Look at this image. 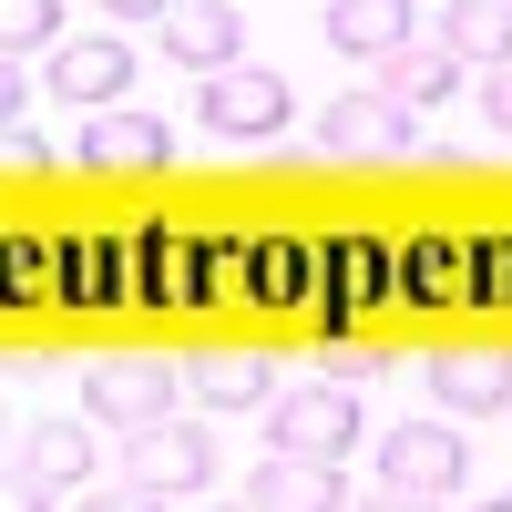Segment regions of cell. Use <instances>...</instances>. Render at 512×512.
I'll return each mask as SVG.
<instances>
[{
    "instance_id": "4fadbf2b",
    "label": "cell",
    "mask_w": 512,
    "mask_h": 512,
    "mask_svg": "<svg viewBox=\"0 0 512 512\" xmlns=\"http://www.w3.org/2000/svg\"><path fill=\"white\" fill-rule=\"evenodd\" d=\"M441 52L451 62H472V72H492V62H512V0H441Z\"/></svg>"
},
{
    "instance_id": "ffe728a7",
    "label": "cell",
    "mask_w": 512,
    "mask_h": 512,
    "mask_svg": "<svg viewBox=\"0 0 512 512\" xmlns=\"http://www.w3.org/2000/svg\"><path fill=\"white\" fill-rule=\"evenodd\" d=\"M0 154H11V175H41V134H31V113L0 123Z\"/></svg>"
},
{
    "instance_id": "5b68a950",
    "label": "cell",
    "mask_w": 512,
    "mask_h": 512,
    "mask_svg": "<svg viewBox=\"0 0 512 512\" xmlns=\"http://www.w3.org/2000/svg\"><path fill=\"white\" fill-rule=\"evenodd\" d=\"M461 472H472V441L451 431V420H400L390 441H379V482L390 492H461Z\"/></svg>"
},
{
    "instance_id": "7a4b0ae2",
    "label": "cell",
    "mask_w": 512,
    "mask_h": 512,
    "mask_svg": "<svg viewBox=\"0 0 512 512\" xmlns=\"http://www.w3.org/2000/svg\"><path fill=\"white\" fill-rule=\"evenodd\" d=\"M267 451H308V461H349L359 451V400L338 379H308V390L267 400Z\"/></svg>"
},
{
    "instance_id": "603a6c76",
    "label": "cell",
    "mask_w": 512,
    "mask_h": 512,
    "mask_svg": "<svg viewBox=\"0 0 512 512\" xmlns=\"http://www.w3.org/2000/svg\"><path fill=\"white\" fill-rule=\"evenodd\" d=\"M359 512H441L431 492H390V482H379V502H359Z\"/></svg>"
},
{
    "instance_id": "484cf974",
    "label": "cell",
    "mask_w": 512,
    "mask_h": 512,
    "mask_svg": "<svg viewBox=\"0 0 512 512\" xmlns=\"http://www.w3.org/2000/svg\"><path fill=\"white\" fill-rule=\"evenodd\" d=\"M216 512H267V502H216Z\"/></svg>"
},
{
    "instance_id": "cb8c5ba5",
    "label": "cell",
    "mask_w": 512,
    "mask_h": 512,
    "mask_svg": "<svg viewBox=\"0 0 512 512\" xmlns=\"http://www.w3.org/2000/svg\"><path fill=\"white\" fill-rule=\"evenodd\" d=\"M11 512H62V492H41V482H11Z\"/></svg>"
},
{
    "instance_id": "4316f807",
    "label": "cell",
    "mask_w": 512,
    "mask_h": 512,
    "mask_svg": "<svg viewBox=\"0 0 512 512\" xmlns=\"http://www.w3.org/2000/svg\"><path fill=\"white\" fill-rule=\"evenodd\" d=\"M482 512H512V492H502V502H482Z\"/></svg>"
},
{
    "instance_id": "d6986e66",
    "label": "cell",
    "mask_w": 512,
    "mask_h": 512,
    "mask_svg": "<svg viewBox=\"0 0 512 512\" xmlns=\"http://www.w3.org/2000/svg\"><path fill=\"white\" fill-rule=\"evenodd\" d=\"M451 287H461L451 246H441V236H420V246H410V297H451Z\"/></svg>"
},
{
    "instance_id": "5bb4252c",
    "label": "cell",
    "mask_w": 512,
    "mask_h": 512,
    "mask_svg": "<svg viewBox=\"0 0 512 512\" xmlns=\"http://www.w3.org/2000/svg\"><path fill=\"white\" fill-rule=\"evenodd\" d=\"M21 482H41V492H82V482H93V431H82V420H31Z\"/></svg>"
},
{
    "instance_id": "44dd1931",
    "label": "cell",
    "mask_w": 512,
    "mask_h": 512,
    "mask_svg": "<svg viewBox=\"0 0 512 512\" xmlns=\"http://www.w3.org/2000/svg\"><path fill=\"white\" fill-rule=\"evenodd\" d=\"M72 512H175V492H144V482H123L113 502H72Z\"/></svg>"
},
{
    "instance_id": "9c48e42d",
    "label": "cell",
    "mask_w": 512,
    "mask_h": 512,
    "mask_svg": "<svg viewBox=\"0 0 512 512\" xmlns=\"http://www.w3.org/2000/svg\"><path fill=\"white\" fill-rule=\"evenodd\" d=\"M52 93L82 103V113H113V93H134V41H123V31L62 41V52H52Z\"/></svg>"
},
{
    "instance_id": "7c38bea8",
    "label": "cell",
    "mask_w": 512,
    "mask_h": 512,
    "mask_svg": "<svg viewBox=\"0 0 512 512\" xmlns=\"http://www.w3.org/2000/svg\"><path fill=\"white\" fill-rule=\"evenodd\" d=\"M328 41H338V52H349V62H390V52H410V41H420V21H410V0H328Z\"/></svg>"
},
{
    "instance_id": "277c9868",
    "label": "cell",
    "mask_w": 512,
    "mask_h": 512,
    "mask_svg": "<svg viewBox=\"0 0 512 512\" xmlns=\"http://www.w3.org/2000/svg\"><path fill=\"white\" fill-rule=\"evenodd\" d=\"M195 113H205V134H226V144H267V134H287V82L267 62H236V72H216L195 93Z\"/></svg>"
},
{
    "instance_id": "52a82bcc",
    "label": "cell",
    "mask_w": 512,
    "mask_h": 512,
    "mask_svg": "<svg viewBox=\"0 0 512 512\" xmlns=\"http://www.w3.org/2000/svg\"><path fill=\"white\" fill-rule=\"evenodd\" d=\"M82 410L113 420V431H144V420L175 410V369L164 359H93L82 369Z\"/></svg>"
},
{
    "instance_id": "7402d4cb",
    "label": "cell",
    "mask_w": 512,
    "mask_h": 512,
    "mask_svg": "<svg viewBox=\"0 0 512 512\" xmlns=\"http://www.w3.org/2000/svg\"><path fill=\"white\" fill-rule=\"evenodd\" d=\"M482 113H492V134H512V62L482 72Z\"/></svg>"
},
{
    "instance_id": "8fae6325",
    "label": "cell",
    "mask_w": 512,
    "mask_h": 512,
    "mask_svg": "<svg viewBox=\"0 0 512 512\" xmlns=\"http://www.w3.org/2000/svg\"><path fill=\"white\" fill-rule=\"evenodd\" d=\"M431 400H441L451 420L512 410V359H502V349H451V359H431Z\"/></svg>"
},
{
    "instance_id": "d4e9b609",
    "label": "cell",
    "mask_w": 512,
    "mask_h": 512,
    "mask_svg": "<svg viewBox=\"0 0 512 512\" xmlns=\"http://www.w3.org/2000/svg\"><path fill=\"white\" fill-rule=\"evenodd\" d=\"M103 11H144V21H164V11H175V0H103Z\"/></svg>"
},
{
    "instance_id": "3957f363",
    "label": "cell",
    "mask_w": 512,
    "mask_h": 512,
    "mask_svg": "<svg viewBox=\"0 0 512 512\" xmlns=\"http://www.w3.org/2000/svg\"><path fill=\"white\" fill-rule=\"evenodd\" d=\"M205 472H216V441L195 431V420H144V431H123V482L144 492H205Z\"/></svg>"
},
{
    "instance_id": "8992f818",
    "label": "cell",
    "mask_w": 512,
    "mask_h": 512,
    "mask_svg": "<svg viewBox=\"0 0 512 512\" xmlns=\"http://www.w3.org/2000/svg\"><path fill=\"white\" fill-rule=\"evenodd\" d=\"M72 154L93 164V175H154V164H175V123L113 103V113H82V144Z\"/></svg>"
},
{
    "instance_id": "6da1fadb",
    "label": "cell",
    "mask_w": 512,
    "mask_h": 512,
    "mask_svg": "<svg viewBox=\"0 0 512 512\" xmlns=\"http://www.w3.org/2000/svg\"><path fill=\"white\" fill-rule=\"evenodd\" d=\"M318 154H338V164H390V154H431V134H420V113H400L390 93H338L318 113Z\"/></svg>"
},
{
    "instance_id": "2e32d148",
    "label": "cell",
    "mask_w": 512,
    "mask_h": 512,
    "mask_svg": "<svg viewBox=\"0 0 512 512\" xmlns=\"http://www.w3.org/2000/svg\"><path fill=\"white\" fill-rule=\"evenodd\" d=\"M195 400H205V410H267L277 379H267L256 349H216V359H195Z\"/></svg>"
},
{
    "instance_id": "ba28073f",
    "label": "cell",
    "mask_w": 512,
    "mask_h": 512,
    "mask_svg": "<svg viewBox=\"0 0 512 512\" xmlns=\"http://www.w3.org/2000/svg\"><path fill=\"white\" fill-rule=\"evenodd\" d=\"M154 31H164V52H175L185 72H205V82L246 62V11H236V0H175Z\"/></svg>"
},
{
    "instance_id": "ac0fdd59",
    "label": "cell",
    "mask_w": 512,
    "mask_h": 512,
    "mask_svg": "<svg viewBox=\"0 0 512 512\" xmlns=\"http://www.w3.org/2000/svg\"><path fill=\"white\" fill-rule=\"evenodd\" d=\"M379 369H390V349H379V338H328V379H338V390H369Z\"/></svg>"
},
{
    "instance_id": "e0dca14e",
    "label": "cell",
    "mask_w": 512,
    "mask_h": 512,
    "mask_svg": "<svg viewBox=\"0 0 512 512\" xmlns=\"http://www.w3.org/2000/svg\"><path fill=\"white\" fill-rule=\"evenodd\" d=\"M0 52H62V0H0Z\"/></svg>"
},
{
    "instance_id": "30bf717a",
    "label": "cell",
    "mask_w": 512,
    "mask_h": 512,
    "mask_svg": "<svg viewBox=\"0 0 512 512\" xmlns=\"http://www.w3.org/2000/svg\"><path fill=\"white\" fill-rule=\"evenodd\" d=\"M246 502H267V512H359L349 482H338V461H308V451H267Z\"/></svg>"
},
{
    "instance_id": "9a60e30c",
    "label": "cell",
    "mask_w": 512,
    "mask_h": 512,
    "mask_svg": "<svg viewBox=\"0 0 512 512\" xmlns=\"http://www.w3.org/2000/svg\"><path fill=\"white\" fill-rule=\"evenodd\" d=\"M461 72H472V62H451L441 41H410V52L379 62V93H390L400 113H431V103H451V93H461Z\"/></svg>"
}]
</instances>
